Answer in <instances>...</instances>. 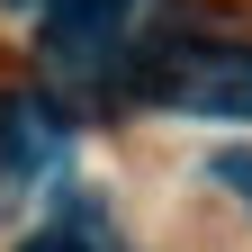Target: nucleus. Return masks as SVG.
I'll return each instance as SVG.
<instances>
[{"label":"nucleus","instance_id":"nucleus-1","mask_svg":"<svg viewBox=\"0 0 252 252\" xmlns=\"http://www.w3.org/2000/svg\"><path fill=\"white\" fill-rule=\"evenodd\" d=\"M144 90L180 117H252V45H171L144 63Z\"/></svg>","mask_w":252,"mask_h":252},{"label":"nucleus","instance_id":"nucleus-2","mask_svg":"<svg viewBox=\"0 0 252 252\" xmlns=\"http://www.w3.org/2000/svg\"><path fill=\"white\" fill-rule=\"evenodd\" d=\"M0 162H9V180H36L63 162V126L36 108V99H9L0 108Z\"/></svg>","mask_w":252,"mask_h":252},{"label":"nucleus","instance_id":"nucleus-3","mask_svg":"<svg viewBox=\"0 0 252 252\" xmlns=\"http://www.w3.org/2000/svg\"><path fill=\"white\" fill-rule=\"evenodd\" d=\"M135 0H45V27L63 45H90V36H108V18H126Z\"/></svg>","mask_w":252,"mask_h":252},{"label":"nucleus","instance_id":"nucleus-4","mask_svg":"<svg viewBox=\"0 0 252 252\" xmlns=\"http://www.w3.org/2000/svg\"><path fill=\"white\" fill-rule=\"evenodd\" d=\"M216 180H225V189H234V198L252 207V153H216Z\"/></svg>","mask_w":252,"mask_h":252},{"label":"nucleus","instance_id":"nucleus-5","mask_svg":"<svg viewBox=\"0 0 252 252\" xmlns=\"http://www.w3.org/2000/svg\"><path fill=\"white\" fill-rule=\"evenodd\" d=\"M18 252H90V243H81V234H72V225H54V234H27V243H18Z\"/></svg>","mask_w":252,"mask_h":252}]
</instances>
